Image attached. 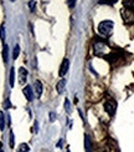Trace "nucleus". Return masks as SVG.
I'll return each instance as SVG.
<instances>
[{
  "label": "nucleus",
  "instance_id": "obj_1",
  "mask_svg": "<svg viewBox=\"0 0 134 152\" xmlns=\"http://www.w3.org/2000/svg\"><path fill=\"white\" fill-rule=\"evenodd\" d=\"M113 30V21L111 20H104L98 25V33L103 36H109Z\"/></svg>",
  "mask_w": 134,
  "mask_h": 152
},
{
  "label": "nucleus",
  "instance_id": "obj_2",
  "mask_svg": "<svg viewBox=\"0 0 134 152\" xmlns=\"http://www.w3.org/2000/svg\"><path fill=\"white\" fill-rule=\"evenodd\" d=\"M116 109H117V104H116V101H113V100H107L106 102H104V110L109 113L111 116L114 115V112H116Z\"/></svg>",
  "mask_w": 134,
  "mask_h": 152
},
{
  "label": "nucleus",
  "instance_id": "obj_3",
  "mask_svg": "<svg viewBox=\"0 0 134 152\" xmlns=\"http://www.w3.org/2000/svg\"><path fill=\"white\" fill-rule=\"evenodd\" d=\"M28 80V70L24 67L19 69V84L20 85H25Z\"/></svg>",
  "mask_w": 134,
  "mask_h": 152
},
{
  "label": "nucleus",
  "instance_id": "obj_4",
  "mask_svg": "<svg viewBox=\"0 0 134 152\" xmlns=\"http://www.w3.org/2000/svg\"><path fill=\"white\" fill-rule=\"evenodd\" d=\"M106 50H107V45H106L104 42L98 41V42H96V44H94V53L97 54V55L103 54Z\"/></svg>",
  "mask_w": 134,
  "mask_h": 152
},
{
  "label": "nucleus",
  "instance_id": "obj_5",
  "mask_svg": "<svg viewBox=\"0 0 134 152\" xmlns=\"http://www.w3.org/2000/svg\"><path fill=\"white\" fill-rule=\"evenodd\" d=\"M68 66H70V61H68V59H65V60L62 61L61 69H60V72H59V75L61 76V77H63V76L66 75V72L68 71Z\"/></svg>",
  "mask_w": 134,
  "mask_h": 152
},
{
  "label": "nucleus",
  "instance_id": "obj_6",
  "mask_svg": "<svg viewBox=\"0 0 134 152\" xmlns=\"http://www.w3.org/2000/svg\"><path fill=\"white\" fill-rule=\"evenodd\" d=\"M122 15H123L124 21H127V23L133 21V11H132V10H129V9H123V10H122Z\"/></svg>",
  "mask_w": 134,
  "mask_h": 152
},
{
  "label": "nucleus",
  "instance_id": "obj_7",
  "mask_svg": "<svg viewBox=\"0 0 134 152\" xmlns=\"http://www.w3.org/2000/svg\"><path fill=\"white\" fill-rule=\"evenodd\" d=\"M24 95H25V97L28 99V101H33L34 100V95H33V88H31L29 85L28 86H25L24 87Z\"/></svg>",
  "mask_w": 134,
  "mask_h": 152
},
{
  "label": "nucleus",
  "instance_id": "obj_8",
  "mask_svg": "<svg viewBox=\"0 0 134 152\" xmlns=\"http://www.w3.org/2000/svg\"><path fill=\"white\" fill-rule=\"evenodd\" d=\"M85 148H86V152H92V145H91V138L89 136L86 134L85 135Z\"/></svg>",
  "mask_w": 134,
  "mask_h": 152
},
{
  "label": "nucleus",
  "instance_id": "obj_9",
  "mask_svg": "<svg viewBox=\"0 0 134 152\" xmlns=\"http://www.w3.org/2000/svg\"><path fill=\"white\" fill-rule=\"evenodd\" d=\"M35 94H36L37 97H40L41 94H42V84H41L39 80L35 82Z\"/></svg>",
  "mask_w": 134,
  "mask_h": 152
},
{
  "label": "nucleus",
  "instance_id": "obj_10",
  "mask_svg": "<svg viewBox=\"0 0 134 152\" xmlns=\"http://www.w3.org/2000/svg\"><path fill=\"white\" fill-rule=\"evenodd\" d=\"M65 85H66V81L63 80V79L57 82V85H56V90H57V92H59V94H62L63 90H65Z\"/></svg>",
  "mask_w": 134,
  "mask_h": 152
},
{
  "label": "nucleus",
  "instance_id": "obj_11",
  "mask_svg": "<svg viewBox=\"0 0 134 152\" xmlns=\"http://www.w3.org/2000/svg\"><path fill=\"white\" fill-rule=\"evenodd\" d=\"M14 84H15V69L11 67L10 69V86L14 87Z\"/></svg>",
  "mask_w": 134,
  "mask_h": 152
},
{
  "label": "nucleus",
  "instance_id": "obj_12",
  "mask_svg": "<svg viewBox=\"0 0 134 152\" xmlns=\"http://www.w3.org/2000/svg\"><path fill=\"white\" fill-rule=\"evenodd\" d=\"M8 54H9V46L8 45H4V49H3V59H4V62H8Z\"/></svg>",
  "mask_w": 134,
  "mask_h": 152
},
{
  "label": "nucleus",
  "instance_id": "obj_13",
  "mask_svg": "<svg viewBox=\"0 0 134 152\" xmlns=\"http://www.w3.org/2000/svg\"><path fill=\"white\" fill-rule=\"evenodd\" d=\"M123 4H124V6L127 9H129V10L134 9V1H133V0H124Z\"/></svg>",
  "mask_w": 134,
  "mask_h": 152
},
{
  "label": "nucleus",
  "instance_id": "obj_14",
  "mask_svg": "<svg viewBox=\"0 0 134 152\" xmlns=\"http://www.w3.org/2000/svg\"><path fill=\"white\" fill-rule=\"evenodd\" d=\"M29 151H30V147L26 143H21L20 146H19V150H17V152H29Z\"/></svg>",
  "mask_w": 134,
  "mask_h": 152
},
{
  "label": "nucleus",
  "instance_id": "obj_15",
  "mask_svg": "<svg viewBox=\"0 0 134 152\" xmlns=\"http://www.w3.org/2000/svg\"><path fill=\"white\" fill-rule=\"evenodd\" d=\"M19 54H20V46H19V45H15L14 51H12V59L16 60V59H17V56H19Z\"/></svg>",
  "mask_w": 134,
  "mask_h": 152
},
{
  "label": "nucleus",
  "instance_id": "obj_16",
  "mask_svg": "<svg viewBox=\"0 0 134 152\" xmlns=\"http://www.w3.org/2000/svg\"><path fill=\"white\" fill-rule=\"evenodd\" d=\"M4 127H5V117H4V113L0 111V130H4Z\"/></svg>",
  "mask_w": 134,
  "mask_h": 152
},
{
  "label": "nucleus",
  "instance_id": "obj_17",
  "mask_svg": "<svg viewBox=\"0 0 134 152\" xmlns=\"http://www.w3.org/2000/svg\"><path fill=\"white\" fill-rule=\"evenodd\" d=\"M0 39H1V41L5 40V28H4V25L0 26Z\"/></svg>",
  "mask_w": 134,
  "mask_h": 152
},
{
  "label": "nucleus",
  "instance_id": "obj_18",
  "mask_svg": "<svg viewBox=\"0 0 134 152\" xmlns=\"http://www.w3.org/2000/svg\"><path fill=\"white\" fill-rule=\"evenodd\" d=\"M14 134H12V131H10V142H9V146L12 148L14 147Z\"/></svg>",
  "mask_w": 134,
  "mask_h": 152
},
{
  "label": "nucleus",
  "instance_id": "obj_19",
  "mask_svg": "<svg viewBox=\"0 0 134 152\" xmlns=\"http://www.w3.org/2000/svg\"><path fill=\"white\" fill-rule=\"evenodd\" d=\"M65 109H66V111L71 112V106H70V101H68L67 99L65 100Z\"/></svg>",
  "mask_w": 134,
  "mask_h": 152
},
{
  "label": "nucleus",
  "instance_id": "obj_20",
  "mask_svg": "<svg viewBox=\"0 0 134 152\" xmlns=\"http://www.w3.org/2000/svg\"><path fill=\"white\" fill-rule=\"evenodd\" d=\"M98 3H99V4H114V3H116V0H112V1H106V0H99Z\"/></svg>",
  "mask_w": 134,
  "mask_h": 152
},
{
  "label": "nucleus",
  "instance_id": "obj_21",
  "mask_svg": "<svg viewBox=\"0 0 134 152\" xmlns=\"http://www.w3.org/2000/svg\"><path fill=\"white\" fill-rule=\"evenodd\" d=\"M67 4L70 5V8H73V6H75V4H76V1H75V0H68V1H67Z\"/></svg>",
  "mask_w": 134,
  "mask_h": 152
},
{
  "label": "nucleus",
  "instance_id": "obj_22",
  "mask_svg": "<svg viewBox=\"0 0 134 152\" xmlns=\"http://www.w3.org/2000/svg\"><path fill=\"white\" fill-rule=\"evenodd\" d=\"M29 6H30L31 10H34V9H35V1H30V3H29Z\"/></svg>",
  "mask_w": 134,
  "mask_h": 152
},
{
  "label": "nucleus",
  "instance_id": "obj_23",
  "mask_svg": "<svg viewBox=\"0 0 134 152\" xmlns=\"http://www.w3.org/2000/svg\"><path fill=\"white\" fill-rule=\"evenodd\" d=\"M56 118V116H55V113L54 112H51L50 113V120H51V121H54V120Z\"/></svg>",
  "mask_w": 134,
  "mask_h": 152
},
{
  "label": "nucleus",
  "instance_id": "obj_24",
  "mask_svg": "<svg viewBox=\"0 0 134 152\" xmlns=\"http://www.w3.org/2000/svg\"><path fill=\"white\" fill-rule=\"evenodd\" d=\"M10 106H11V105H10V101H9V100H6V102H5V107H6V109H9Z\"/></svg>",
  "mask_w": 134,
  "mask_h": 152
},
{
  "label": "nucleus",
  "instance_id": "obj_25",
  "mask_svg": "<svg viewBox=\"0 0 134 152\" xmlns=\"http://www.w3.org/2000/svg\"><path fill=\"white\" fill-rule=\"evenodd\" d=\"M61 146H62V140H60V141H59V143L56 145V147H59V148H60Z\"/></svg>",
  "mask_w": 134,
  "mask_h": 152
},
{
  "label": "nucleus",
  "instance_id": "obj_26",
  "mask_svg": "<svg viewBox=\"0 0 134 152\" xmlns=\"http://www.w3.org/2000/svg\"><path fill=\"white\" fill-rule=\"evenodd\" d=\"M0 152H3V143L0 142Z\"/></svg>",
  "mask_w": 134,
  "mask_h": 152
},
{
  "label": "nucleus",
  "instance_id": "obj_27",
  "mask_svg": "<svg viewBox=\"0 0 134 152\" xmlns=\"http://www.w3.org/2000/svg\"><path fill=\"white\" fill-rule=\"evenodd\" d=\"M67 152H71V151H70V150H67Z\"/></svg>",
  "mask_w": 134,
  "mask_h": 152
}]
</instances>
